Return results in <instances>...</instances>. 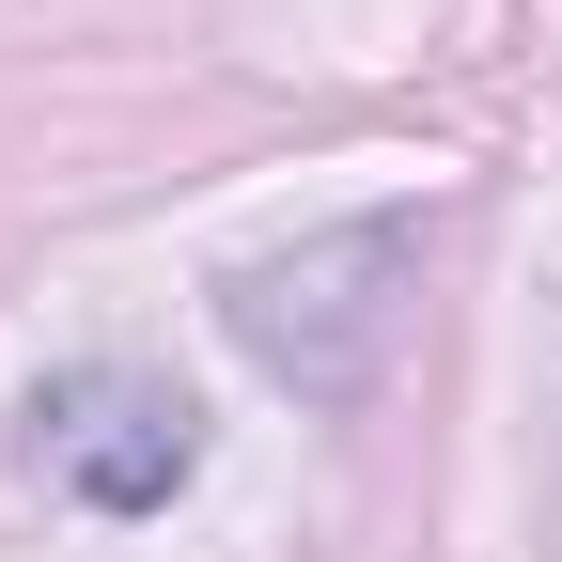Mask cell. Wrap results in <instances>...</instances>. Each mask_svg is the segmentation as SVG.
Here are the masks:
<instances>
[{
  "instance_id": "cell-1",
  "label": "cell",
  "mask_w": 562,
  "mask_h": 562,
  "mask_svg": "<svg viewBox=\"0 0 562 562\" xmlns=\"http://www.w3.org/2000/svg\"><path fill=\"white\" fill-rule=\"evenodd\" d=\"M406 220H344L313 250H266L235 281V344L281 375V391H313V406H360L391 375V328H406Z\"/></svg>"
},
{
  "instance_id": "cell-2",
  "label": "cell",
  "mask_w": 562,
  "mask_h": 562,
  "mask_svg": "<svg viewBox=\"0 0 562 562\" xmlns=\"http://www.w3.org/2000/svg\"><path fill=\"white\" fill-rule=\"evenodd\" d=\"M32 469L63 484V501H94V516H157L172 484L203 469V438H188V391H157V375H63L47 406H32Z\"/></svg>"
}]
</instances>
